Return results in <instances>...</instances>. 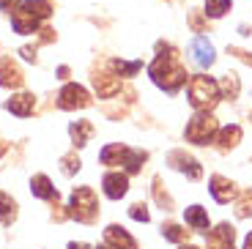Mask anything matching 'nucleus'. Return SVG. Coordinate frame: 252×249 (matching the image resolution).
Returning <instances> with one entry per match:
<instances>
[{
    "label": "nucleus",
    "instance_id": "obj_1",
    "mask_svg": "<svg viewBox=\"0 0 252 249\" xmlns=\"http://www.w3.org/2000/svg\"><path fill=\"white\" fill-rule=\"evenodd\" d=\"M148 77L154 80V85L162 88L164 93H178V88L187 82V69L181 63V55L173 50L170 44H159V55L148 66Z\"/></svg>",
    "mask_w": 252,
    "mask_h": 249
},
{
    "label": "nucleus",
    "instance_id": "obj_2",
    "mask_svg": "<svg viewBox=\"0 0 252 249\" xmlns=\"http://www.w3.org/2000/svg\"><path fill=\"white\" fill-rule=\"evenodd\" d=\"M50 14H52L50 0H25V3H19V6L14 8L11 25L19 36H28V33H36L38 25H41Z\"/></svg>",
    "mask_w": 252,
    "mask_h": 249
},
{
    "label": "nucleus",
    "instance_id": "obj_3",
    "mask_svg": "<svg viewBox=\"0 0 252 249\" xmlns=\"http://www.w3.org/2000/svg\"><path fill=\"white\" fill-rule=\"evenodd\" d=\"M187 96H189V104L195 107L197 112H211L217 104H220V99H222L220 82H214L211 77H206V74L189 77Z\"/></svg>",
    "mask_w": 252,
    "mask_h": 249
},
{
    "label": "nucleus",
    "instance_id": "obj_4",
    "mask_svg": "<svg viewBox=\"0 0 252 249\" xmlns=\"http://www.w3.org/2000/svg\"><path fill=\"white\" fill-rule=\"evenodd\" d=\"M69 208H71L69 214L77 219V222L91 224L96 217H99V200H96V192L91 187H77L74 194H71Z\"/></svg>",
    "mask_w": 252,
    "mask_h": 249
},
{
    "label": "nucleus",
    "instance_id": "obj_5",
    "mask_svg": "<svg viewBox=\"0 0 252 249\" xmlns=\"http://www.w3.org/2000/svg\"><path fill=\"white\" fill-rule=\"evenodd\" d=\"M217 131H220V124H217V118L211 115V112H197L195 118L187 124V140L195 145H208L217 140Z\"/></svg>",
    "mask_w": 252,
    "mask_h": 249
},
{
    "label": "nucleus",
    "instance_id": "obj_6",
    "mask_svg": "<svg viewBox=\"0 0 252 249\" xmlns=\"http://www.w3.org/2000/svg\"><path fill=\"white\" fill-rule=\"evenodd\" d=\"M58 107L61 110H85V107H91V93L77 82H69L58 93Z\"/></svg>",
    "mask_w": 252,
    "mask_h": 249
},
{
    "label": "nucleus",
    "instance_id": "obj_7",
    "mask_svg": "<svg viewBox=\"0 0 252 249\" xmlns=\"http://www.w3.org/2000/svg\"><path fill=\"white\" fill-rule=\"evenodd\" d=\"M94 88L101 99H110V96H115L121 91V77H118V71L113 69V63H107L104 69H99L94 74Z\"/></svg>",
    "mask_w": 252,
    "mask_h": 249
},
{
    "label": "nucleus",
    "instance_id": "obj_8",
    "mask_svg": "<svg viewBox=\"0 0 252 249\" xmlns=\"http://www.w3.org/2000/svg\"><path fill=\"white\" fill-rule=\"evenodd\" d=\"M167 164H170L173 170H178V173L189 175L192 181H197L203 175V167L197 164V159H192V156L184 154V151H173V154L167 156Z\"/></svg>",
    "mask_w": 252,
    "mask_h": 249
},
{
    "label": "nucleus",
    "instance_id": "obj_9",
    "mask_svg": "<svg viewBox=\"0 0 252 249\" xmlns=\"http://www.w3.org/2000/svg\"><path fill=\"white\" fill-rule=\"evenodd\" d=\"M189 52H192V61L200 66V69H208L211 63H214V44L208 41L206 36H195L189 41Z\"/></svg>",
    "mask_w": 252,
    "mask_h": 249
},
{
    "label": "nucleus",
    "instance_id": "obj_10",
    "mask_svg": "<svg viewBox=\"0 0 252 249\" xmlns=\"http://www.w3.org/2000/svg\"><path fill=\"white\" fill-rule=\"evenodd\" d=\"M101 187L110 200H121L129 192V173H107L101 178Z\"/></svg>",
    "mask_w": 252,
    "mask_h": 249
},
{
    "label": "nucleus",
    "instance_id": "obj_11",
    "mask_svg": "<svg viewBox=\"0 0 252 249\" xmlns=\"http://www.w3.org/2000/svg\"><path fill=\"white\" fill-rule=\"evenodd\" d=\"M208 189H211V197L217 200V203H230V200H236V184L233 181L222 178V175H211V181H208Z\"/></svg>",
    "mask_w": 252,
    "mask_h": 249
},
{
    "label": "nucleus",
    "instance_id": "obj_12",
    "mask_svg": "<svg viewBox=\"0 0 252 249\" xmlns=\"http://www.w3.org/2000/svg\"><path fill=\"white\" fill-rule=\"evenodd\" d=\"M104 244L113 247V249H137L134 238L129 236L124 227H118V224H110L107 230H104Z\"/></svg>",
    "mask_w": 252,
    "mask_h": 249
},
{
    "label": "nucleus",
    "instance_id": "obj_13",
    "mask_svg": "<svg viewBox=\"0 0 252 249\" xmlns=\"http://www.w3.org/2000/svg\"><path fill=\"white\" fill-rule=\"evenodd\" d=\"M6 110L11 115H19V118H28L33 110H36V96L33 93H17L6 101Z\"/></svg>",
    "mask_w": 252,
    "mask_h": 249
},
{
    "label": "nucleus",
    "instance_id": "obj_14",
    "mask_svg": "<svg viewBox=\"0 0 252 249\" xmlns=\"http://www.w3.org/2000/svg\"><path fill=\"white\" fill-rule=\"evenodd\" d=\"M233 238H236L233 227L225 222V224H220L217 230L208 233V249H233Z\"/></svg>",
    "mask_w": 252,
    "mask_h": 249
},
{
    "label": "nucleus",
    "instance_id": "obj_15",
    "mask_svg": "<svg viewBox=\"0 0 252 249\" xmlns=\"http://www.w3.org/2000/svg\"><path fill=\"white\" fill-rule=\"evenodd\" d=\"M31 192H33V197H38V200H55L58 203V189L52 187V181L47 178V175H36V178L31 181Z\"/></svg>",
    "mask_w": 252,
    "mask_h": 249
},
{
    "label": "nucleus",
    "instance_id": "obj_16",
    "mask_svg": "<svg viewBox=\"0 0 252 249\" xmlns=\"http://www.w3.org/2000/svg\"><path fill=\"white\" fill-rule=\"evenodd\" d=\"M126 145H121V143H110V145H104L101 148V154H99V159H101V164H110V167H118V164H124V159H126Z\"/></svg>",
    "mask_w": 252,
    "mask_h": 249
},
{
    "label": "nucleus",
    "instance_id": "obj_17",
    "mask_svg": "<svg viewBox=\"0 0 252 249\" xmlns=\"http://www.w3.org/2000/svg\"><path fill=\"white\" fill-rule=\"evenodd\" d=\"M184 219H187V224L192 227V230L208 233V214H206V208H200V206H189L187 211H184Z\"/></svg>",
    "mask_w": 252,
    "mask_h": 249
},
{
    "label": "nucleus",
    "instance_id": "obj_18",
    "mask_svg": "<svg viewBox=\"0 0 252 249\" xmlns=\"http://www.w3.org/2000/svg\"><path fill=\"white\" fill-rule=\"evenodd\" d=\"M0 85L3 88H19L22 85V71L11 63V58L0 63Z\"/></svg>",
    "mask_w": 252,
    "mask_h": 249
},
{
    "label": "nucleus",
    "instance_id": "obj_19",
    "mask_svg": "<svg viewBox=\"0 0 252 249\" xmlns=\"http://www.w3.org/2000/svg\"><path fill=\"white\" fill-rule=\"evenodd\" d=\"M69 134H71L77 148H82V145H88V140L94 137V124L91 121H74L69 126Z\"/></svg>",
    "mask_w": 252,
    "mask_h": 249
},
{
    "label": "nucleus",
    "instance_id": "obj_20",
    "mask_svg": "<svg viewBox=\"0 0 252 249\" xmlns=\"http://www.w3.org/2000/svg\"><path fill=\"white\" fill-rule=\"evenodd\" d=\"M217 143H220V148L222 151H227V148H236V145L241 143V126H225V129H220L217 131Z\"/></svg>",
    "mask_w": 252,
    "mask_h": 249
},
{
    "label": "nucleus",
    "instance_id": "obj_21",
    "mask_svg": "<svg viewBox=\"0 0 252 249\" xmlns=\"http://www.w3.org/2000/svg\"><path fill=\"white\" fill-rule=\"evenodd\" d=\"M17 219V203L6 192H0V224H11Z\"/></svg>",
    "mask_w": 252,
    "mask_h": 249
},
{
    "label": "nucleus",
    "instance_id": "obj_22",
    "mask_svg": "<svg viewBox=\"0 0 252 249\" xmlns=\"http://www.w3.org/2000/svg\"><path fill=\"white\" fill-rule=\"evenodd\" d=\"M148 159V154L145 151H126V159H124V167H126V173L129 175H134V173H140L143 170V162Z\"/></svg>",
    "mask_w": 252,
    "mask_h": 249
},
{
    "label": "nucleus",
    "instance_id": "obj_23",
    "mask_svg": "<svg viewBox=\"0 0 252 249\" xmlns=\"http://www.w3.org/2000/svg\"><path fill=\"white\" fill-rule=\"evenodd\" d=\"M239 91H241V85H239V77L236 74H225L222 77V82H220V93H222V99H239Z\"/></svg>",
    "mask_w": 252,
    "mask_h": 249
},
{
    "label": "nucleus",
    "instance_id": "obj_24",
    "mask_svg": "<svg viewBox=\"0 0 252 249\" xmlns=\"http://www.w3.org/2000/svg\"><path fill=\"white\" fill-rule=\"evenodd\" d=\"M230 11V0H206V17L220 19Z\"/></svg>",
    "mask_w": 252,
    "mask_h": 249
},
{
    "label": "nucleus",
    "instance_id": "obj_25",
    "mask_svg": "<svg viewBox=\"0 0 252 249\" xmlns=\"http://www.w3.org/2000/svg\"><path fill=\"white\" fill-rule=\"evenodd\" d=\"M110 63H113V69L118 71V77H134L140 69H143L140 61H129V63L126 61H110Z\"/></svg>",
    "mask_w": 252,
    "mask_h": 249
},
{
    "label": "nucleus",
    "instance_id": "obj_26",
    "mask_svg": "<svg viewBox=\"0 0 252 249\" xmlns=\"http://www.w3.org/2000/svg\"><path fill=\"white\" fill-rule=\"evenodd\" d=\"M162 236L167 238V241H173V244H184L187 230H184V227H178V224H162Z\"/></svg>",
    "mask_w": 252,
    "mask_h": 249
},
{
    "label": "nucleus",
    "instance_id": "obj_27",
    "mask_svg": "<svg viewBox=\"0 0 252 249\" xmlns=\"http://www.w3.org/2000/svg\"><path fill=\"white\" fill-rule=\"evenodd\" d=\"M236 217H239V219L252 217V192H244L239 197V203H236Z\"/></svg>",
    "mask_w": 252,
    "mask_h": 249
},
{
    "label": "nucleus",
    "instance_id": "obj_28",
    "mask_svg": "<svg viewBox=\"0 0 252 249\" xmlns=\"http://www.w3.org/2000/svg\"><path fill=\"white\" fill-rule=\"evenodd\" d=\"M61 170H63V175H74L77 170H80V159H77L74 151H71V154H66L61 159Z\"/></svg>",
    "mask_w": 252,
    "mask_h": 249
},
{
    "label": "nucleus",
    "instance_id": "obj_29",
    "mask_svg": "<svg viewBox=\"0 0 252 249\" xmlns=\"http://www.w3.org/2000/svg\"><path fill=\"white\" fill-rule=\"evenodd\" d=\"M154 197H157V203L164 208V211H170V208H173V200L162 192V181H159V178H154Z\"/></svg>",
    "mask_w": 252,
    "mask_h": 249
},
{
    "label": "nucleus",
    "instance_id": "obj_30",
    "mask_svg": "<svg viewBox=\"0 0 252 249\" xmlns=\"http://www.w3.org/2000/svg\"><path fill=\"white\" fill-rule=\"evenodd\" d=\"M129 217H132L134 222H148V219H151V214H148V208H145L143 203H134V206L129 208Z\"/></svg>",
    "mask_w": 252,
    "mask_h": 249
},
{
    "label": "nucleus",
    "instance_id": "obj_31",
    "mask_svg": "<svg viewBox=\"0 0 252 249\" xmlns=\"http://www.w3.org/2000/svg\"><path fill=\"white\" fill-rule=\"evenodd\" d=\"M189 25L195 28V33H203V17L200 14H192V17H189Z\"/></svg>",
    "mask_w": 252,
    "mask_h": 249
},
{
    "label": "nucleus",
    "instance_id": "obj_32",
    "mask_svg": "<svg viewBox=\"0 0 252 249\" xmlns=\"http://www.w3.org/2000/svg\"><path fill=\"white\" fill-rule=\"evenodd\" d=\"M19 6V0H0V11H14Z\"/></svg>",
    "mask_w": 252,
    "mask_h": 249
},
{
    "label": "nucleus",
    "instance_id": "obj_33",
    "mask_svg": "<svg viewBox=\"0 0 252 249\" xmlns=\"http://www.w3.org/2000/svg\"><path fill=\"white\" fill-rule=\"evenodd\" d=\"M230 55H236V58H241L244 63H252V58H250V52H241V50H236V47H230Z\"/></svg>",
    "mask_w": 252,
    "mask_h": 249
},
{
    "label": "nucleus",
    "instance_id": "obj_34",
    "mask_svg": "<svg viewBox=\"0 0 252 249\" xmlns=\"http://www.w3.org/2000/svg\"><path fill=\"white\" fill-rule=\"evenodd\" d=\"M22 58H25V61H36V52H33L31 47H25V50H22Z\"/></svg>",
    "mask_w": 252,
    "mask_h": 249
},
{
    "label": "nucleus",
    "instance_id": "obj_35",
    "mask_svg": "<svg viewBox=\"0 0 252 249\" xmlns=\"http://www.w3.org/2000/svg\"><path fill=\"white\" fill-rule=\"evenodd\" d=\"M244 249H252V233L247 236V241H244Z\"/></svg>",
    "mask_w": 252,
    "mask_h": 249
},
{
    "label": "nucleus",
    "instance_id": "obj_36",
    "mask_svg": "<svg viewBox=\"0 0 252 249\" xmlns=\"http://www.w3.org/2000/svg\"><path fill=\"white\" fill-rule=\"evenodd\" d=\"M178 249H197V247H192V244H189V247H178Z\"/></svg>",
    "mask_w": 252,
    "mask_h": 249
}]
</instances>
